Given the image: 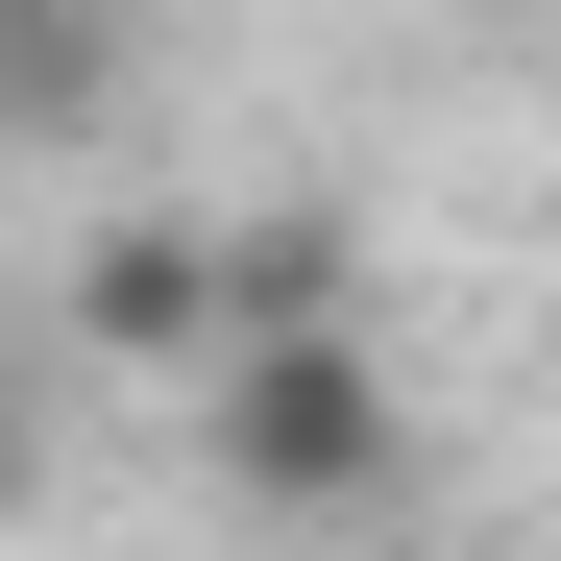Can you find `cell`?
I'll return each mask as SVG.
<instances>
[{"mask_svg":"<svg viewBox=\"0 0 561 561\" xmlns=\"http://www.w3.org/2000/svg\"><path fill=\"white\" fill-rule=\"evenodd\" d=\"M196 463L244 513H391L415 415H391V366H366V318H244V342H196Z\"/></svg>","mask_w":561,"mask_h":561,"instance_id":"6da1fadb","label":"cell"},{"mask_svg":"<svg viewBox=\"0 0 561 561\" xmlns=\"http://www.w3.org/2000/svg\"><path fill=\"white\" fill-rule=\"evenodd\" d=\"M73 342H99V366H171V391H196V342H220V220H99V244H73Z\"/></svg>","mask_w":561,"mask_h":561,"instance_id":"7a4b0ae2","label":"cell"},{"mask_svg":"<svg viewBox=\"0 0 561 561\" xmlns=\"http://www.w3.org/2000/svg\"><path fill=\"white\" fill-rule=\"evenodd\" d=\"M244 318H366V244H342L318 196H294V220H220V342H244Z\"/></svg>","mask_w":561,"mask_h":561,"instance_id":"3957f363","label":"cell"},{"mask_svg":"<svg viewBox=\"0 0 561 561\" xmlns=\"http://www.w3.org/2000/svg\"><path fill=\"white\" fill-rule=\"evenodd\" d=\"M0 123H123V25L99 0H0Z\"/></svg>","mask_w":561,"mask_h":561,"instance_id":"277c9868","label":"cell"}]
</instances>
